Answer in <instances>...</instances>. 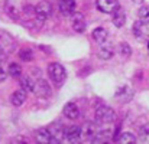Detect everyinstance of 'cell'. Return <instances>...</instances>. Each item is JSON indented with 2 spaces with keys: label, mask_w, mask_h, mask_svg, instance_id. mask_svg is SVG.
Masks as SVG:
<instances>
[{
  "label": "cell",
  "mask_w": 149,
  "mask_h": 144,
  "mask_svg": "<svg viewBox=\"0 0 149 144\" xmlns=\"http://www.w3.org/2000/svg\"><path fill=\"white\" fill-rule=\"evenodd\" d=\"M48 74H49V78L52 79V82L56 84V85H61L67 78L65 68L58 62H52V63L48 65Z\"/></svg>",
  "instance_id": "obj_1"
},
{
  "label": "cell",
  "mask_w": 149,
  "mask_h": 144,
  "mask_svg": "<svg viewBox=\"0 0 149 144\" xmlns=\"http://www.w3.org/2000/svg\"><path fill=\"white\" fill-rule=\"evenodd\" d=\"M114 118H116L114 111L107 105H100L96 110V120L100 124H111L114 121Z\"/></svg>",
  "instance_id": "obj_2"
},
{
  "label": "cell",
  "mask_w": 149,
  "mask_h": 144,
  "mask_svg": "<svg viewBox=\"0 0 149 144\" xmlns=\"http://www.w3.org/2000/svg\"><path fill=\"white\" fill-rule=\"evenodd\" d=\"M23 0H6V4H4V9H6V13L12 17V19H19L23 13Z\"/></svg>",
  "instance_id": "obj_3"
},
{
  "label": "cell",
  "mask_w": 149,
  "mask_h": 144,
  "mask_svg": "<svg viewBox=\"0 0 149 144\" xmlns=\"http://www.w3.org/2000/svg\"><path fill=\"white\" fill-rule=\"evenodd\" d=\"M35 14L39 20H47L52 14V4L49 1L44 0V1H39L36 6H35Z\"/></svg>",
  "instance_id": "obj_4"
},
{
  "label": "cell",
  "mask_w": 149,
  "mask_h": 144,
  "mask_svg": "<svg viewBox=\"0 0 149 144\" xmlns=\"http://www.w3.org/2000/svg\"><path fill=\"white\" fill-rule=\"evenodd\" d=\"M81 136H83L81 127L78 125H71L64 130V140H67L68 143H77L81 138Z\"/></svg>",
  "instance_id": "obj_5"
},
{
  "label": "cell",
  "mask_w": 149,
  "mask_h": 144,
  "mask_svg": "<svg viewBox=\"0 0 149 144\" xmlns=\"http://www.w3.org/2000/svg\"><path fill=\"white\" fill-rule=\"evenodd\" d=\"M96 6H97V9L100 12H103V13H113V12H116L120 7L117 0H97Z\"/></svg>",
  "instance_id": "obj_6"
},
{
  "label": "cell",
  "mask_w": 149,
  "mask_h": 144,
  "mask_svg": "<svg viewBox=\"0 0 149 144\" xmlns=\"http://www.w3.org/2000/svg\"><path fill=\"white\" fill-rule=\"evenodd\" d=\"M77 7L75 0H61L59 1V10L64 16H72Z\"/></svg>",
  "instance_id": "obj_7"
},
{
  "label": "cell",
  "mask_w": 149,
  "mask_h": 144,
  "mask_svg": "<svg viewBox=\"0 0 149 144\" xmlns=\"http://www.w3.org/2000/svg\"><path fill=\"white\" fill-rule=\"evenodd\" d=\"M62 112H64V115H65L67 118H70V120H75V118L80 117V108H78V105L74 104V102H67V104L64 105Z\"/></svg>",
  "instance_id": "obj_8"
},
{
  "label": "cell",
  "mask_w": 149,
  "mask_h": 144,
  "mask_svg": "<svg viewBox=\"0 0 149 144\" xmlns=\"http://www.w3.org/2000/svg\"><path fill=\"white\" fill-rule=\"evenodd\" d=\"M133 35L136 36V39L138 41H145L146 38H148V29H146V26H145V23L143 22H135L133 23Z\"/></svg>",
  "instance_id": "obj_9"
},
{
  "label": "cell",
  "mask_w": 149,
  "mask_h": 144,
  "mask_svg": "<svg viewBox=\"0 0 149 144\" xmlns=\"http://www.w3.org/2000/svg\"><path fill=\"white\" fill-rule=\"evenodd\" d=\"M26 98H28V92H26L23 88H20V90H16V91L12 94L10 101H12V104H13L15 107H20V105L25 104Z\"/></svg>",
  "instance_id": "obj_10"
},
{
  "label": "cell",
  "mask_w": 149,
  "mask_h": 144,
  "mask_svg": "<svg viewBox=\"0 0 149 144\" xmlns=\"http://www.w3.org/2000/svg\"><path fill=\"white\" fill-rule=\"evenodd\" d=\"M20 88H23L26 92H33L35 91V87H36V82L33 81V78L31 75H20Z\"/></svg>",
  "instance_id": "obj_11"
},
{
  "label": "cell",
  "mask_w": 149,
  "mask_h": 144,
  "mask_svg": "<svg viewBox=\"0 0 149 144\" xmlns=\"http://www.w3.org/2000/svg\"><path fill=\"white\" fill-rule=\"evenodd\" d=\"M35 92L39 96H44V98L51 96V88H49V85H48V82H47L45 79H39V81L36 82Z\"/></svg>",
  "instance_id": "obj_12"
},
{
  "label": "cell",
  "mask_w": 149,
  "mask_h": 144,
  "mask_svg": "<svg viewBox=\"0 0 149 144\" xmlns=\"http://www.w3.org/2000/svg\"><path fill=\"white\" fill-rule=\"evenodd\" d=\"M86 19H84V16L81 14V13H77V14H74V19H72V28H74V30L75 32H78V33H83L84 30H86Z\"/></svg>",
  "instance_id": "obj_13"
},
{
  "label": "cell",
  "mask_w": 149,
  "mask_h": 144,
  "mask_svg": "<svg viewBox=\"0 0 149 144\" xmlns=\"http://www.w3.org/2000/svg\"><path fill=\"white\" fill-rule=\"evenodd\" d=\"M133 95V91H132V88L129 87V85H123L122 88H119V91L116 92V98L119 99V101H123V102H126V101H129L130 98Z\"/></svg>",
  "instance_id": "obj_14"
},
{
  "label": "cell",
  "mask_w": 149,
  "mask_h": 144,
  "mask_svg": "<svg viewBox=\"0 0 149 144\" xmlns=\"http://www.w3.org/2000/svg\"><path fill=\"white\" fill-rule=\"evenodd\" d=\"M111 14H113V25H114L116 28L125 26V23H126V14H125V12H123L120 7H119L116 12H113Z\"/></svg>",
  "instance_id": "obj_15"
},
{
  "label": "cell",
  "mask_w": 149,
  "mask_h": 144,
  "mask_svg": "<svg viewBox=\"0 0 149 144\" xmlns=\"http://www.w3.org/2000/svg\"><path fill=\"white\" fill-rule=\"evenodd\" d=\"M36 141L38 143H45V144H49L52 143V134L48 128H42L36 133Z\"/></svg>",
  "instance_id": "obj_16"
},
{
  "label": "cell",
  "mask_w": 149,
  "mask_h": 144,
  "mask_svg": "<svg viewBox=\"0 0 149 144\" xmlns=\"http://www.w3.org/2000/svg\"><path fill=\"white\" fill-rule=\"evenodd\" d=\"M113 56V48L110 45H101L100 49L97 50V58L103 61H109Z\"/></svg>",
  "instance_id": "obj_17"
},
{
  "label": "cell",
  "mask_w": 149,
  "mask_h": 144,
  "mask_svg": "<svg viewBox=\"0 0 149 144\" xmlns=\"http://www.w3.org/2000/svg\"><path fill=\"white\" fill-rule=\"evenodd\" d=\"M93 39L99 43H104L107 41V30L104 28H96L93 30Z\"/></svg>",
  "instance_id": "obj_18"
},
{
  "label": "cell",
  "mask_w": 149,
  "mask_h": 144,
  "mask_svg": "<svg viewBox=\"0 0 149 144\" xmlns=\"http://www.w3.org/2000/svg\"><path fill=\"white\" fill-rule=\"evenodd\" d=\"M7 74L10 76H13V78H19L22 75V66L19 63H16V62H12L9 65V68H7Z\"/></svg>",
  "instance_id": "obj_19"
},
{
  "label": "cell",
  "mask_w": 149,
  "mask_h": 144,
  "mask_svg": "<svg viewBox=\"0 0 149 144\" xmlns=\"http://www.w3.org/2000/svg\"><path fill=\"white\" fill-rule=\"evenodd\" d=\"M81 133L86 137H94L97 130H96V125L93 123H87V124H84V127H81Z\"/></svg>",
  "instance_id": "obj_20"
},
{
  "label": "cell",
  "mask_w": 149,
  "mask_h": 144,
  "mask_svg": "<svg viewBox=\"0 0 149 144\" xmlns=\"http://www.w3.org/2000/svg\"><path fill=\"white\" fill-rule=\"evenodd\" d=\"M117 143H136V136H133L132 133H122L117 138Z\"/></svg>",
  "instance_id": "obj_21"
},
{
  "label": "cell",
  "mask_w": 149,
  "mask_h": 144,
  "mask_svg": "<svg viewBox=\"0 0 149 144\" xmlns=\"http://www.w3.org/2000/svg\"><path fill=\"white\" fill-rule=\"evenodd\" d=\"M139 20L143 22L145 25H149V6H142L139 9Z\"/></svg>",
  "instance_id": "obj_22"
},
{
  "label": "cell",
  "mask_w": 149,
  "mask_h": 144,
  "mask_svg": "<svg viewBox=\"0 0 149 144\" xmlns=\"http://www.w3.org/2000/svg\"><path fill=\"white\" fill-rule=\"evenodd\" d=\"M139 140L142 143H149V124H145L139 128Z\"/></svg>",
  "instance_id": "obj_23"
},
{
  "label": "cell",
  "mask_w": 149,
  "mask_h": 144,
  "mask_svg": "<svg viewBox=\"0 0 149 144\" xmlns=\"http://www.w3.org/2000/svg\"><path fill=\"white\" fill-rule=\"evenodd\" d=\"M19 56H20V59H22V61L29 62V61H32L33 53H32V50H31V49H22V50L19 52Z\"/></svg>",
  "instance_id": "obj_24"
},
{
  "label": "cell",
  "mask_w": 149,
  "mask_h": 144,
  "mask_svg": "<svg viewBox=\"0 0 149 144\" xmlns=\"http://www.w3.org/2000/svg\"><path fill=\"white\" fill-rule=\"evenodd\" d=\"M119 48H120V53H122L125 58L130 56V53H132V49H130V46H129L127 43H125V42H123V43H120V46H119Z\"/></svg>",
  "instance_id": "obj_25"
},
{
  "label": "cell",
  "mask_w": 149,
  "mask_h": 144,
  "mask_svg": "<svg viewBox=\"0 0 149 144\" xmlns=\"http://www.w3.org/2000/svg\"><path fill=\"white\" fill-rule=\"evenodd\" d=\"M6 78H7V71H6V69H4V68L0 65V82H3Z\"/></svg>",
  "instance_id": "obj_26"
},
{
  "label": "cell",
  "mask_w": 149,
  "mask_h": 144,
  "mask_svg": "<svg viewBox=\"0 0 149 144\" xmlns=\"http://www.w3.org/2000/svg\"><path fill=\"white\" fill-rule=\"evenodd\" d=\"M3 61H4V49L0 46V63H1Z\"/></svg>",
  "instance_id": "obj_27"
},
{
  "label": "cell",
  "mask_w": 149,
  "mask_h": 144,
  "mask_svg": "<svg viewBox=\"0 0 149 144\" xmlns=\"http://www.w3.org/2000/svg\"><path fill=\"white\" fill-rule=\"evenodd\" d=\"M132 1H133L135 4H142V3H143V0H132Z\"/></svg>",
  "instance_id": "obj_28"
},
{
  "label": "cell",
  "mask_w": 149,
  "mask_h": 144,
  "mask_svg": "<svg viewBox=\"0 0 149 144\" xmlns=\"http://www.w3.org/2000/svg\"><path fill=\"white\" fill-rule=\"evenodd\" d=\"M148 46H149V43H148Z\"/></svg>",
  "instance_id": "obj_29"
}]
</instances>
